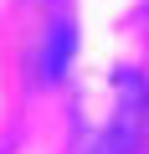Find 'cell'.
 Returning a JSON list of instances; mask_svg holds the SVG:
<instances>
[{
	"label": "cell",
	"mask_w": 149,
	"mask_h": 154,
	"mask_svg": "<svg viewBox=\"0 0 149 154\" xmlns=\"http://www.w3.org/2000/svg\"><path fill=\"white\" fill-rule=\"evenodd\" d=\"M149 134V82L139 72H118L113 77V108L103 118V128L82 144V154H139Z\"/></svg>",
	"instance_id": "cell-1"
},
{
	"label": "cell",
	"mask_w": 149,
	"mask_h": 154,
	"mask_svg": "<svg viewBox=\"0 0 149 154\" xmlns=\"http://www.w3.org/2000/svg\"><path fill=\"white\" fill-rule=\"evenodd\" d=\"M67 41H72V31H67V26H57V31H51V51H46V82H57V77H62V62H67Z\"/></svg>",
	"instance_id": "cell-2"
}]
</instances>
